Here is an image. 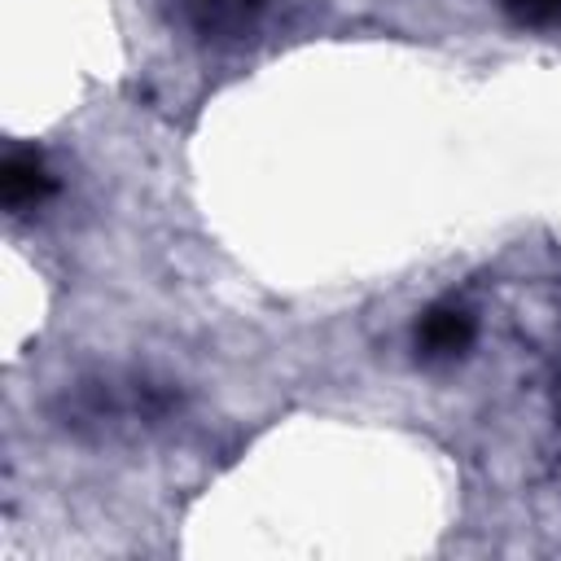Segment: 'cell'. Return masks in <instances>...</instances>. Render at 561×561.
Returning <instances> with one entry per match:
<instances>
[{"label":"cell","mask_w":561,"mask_h":561,"mask_svg":"<svg viewBox=\"0 0 561 561\" xmlns=\"http://www.w3.org/2000/svg\"><path fill=\"white\" fill-rule=\"evenodd\" d=\"M267 9V0H175V18L188 26V31H197V35H215V39H224V35H245L254 22H259V13Z\"/></svg>","instance_id":"cell-1"},{"label":"cell","mask_w":561,"mask_h":561,"mask_svg":"<svg viewBox=\"0 0 561 561\" xmlns=\"http://www.w3.org/2000/svg\"><path fill=\"white\" fill-rule=\"evenodd\" d=\"M0 188H4V206L9 210H35L57 193V175L48 171V162L35 149H18V153L4 158Z\"/></svg>","instance_id":"cell-2"},{"label":"cell","mask_w":561,"mask_h":561,"mask_svg":"<svg viewBox=\"0 0 561 561\" xmlns=\"http://www.w3.org/2000/svg\"><path fill=\"white\" fill-rule=\"evenodd\" d=\"M469 342H473V320L456 307H434L416 324V351L425 359H456Z\"/></svg>","instance_id":"cell-3"},{"label":"cell","mask_w":561,"mask_h":561,"mask_svg":"<svg viewBox=\"0 0 561 561\" xmlns=\"http://www.w3.org/2000/svg\"><path fill=\"white\" fill-rule=\"evenodd\" d=\"M500 4L517 26H535V31L561 26V0H500Z\"/></svg>","instance_id":"cell-4"}]
</instances>
